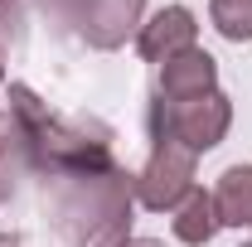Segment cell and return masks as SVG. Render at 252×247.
<instances>
[{"mask_svg": "<svg viewBox=\"0 0 252 247\" xmlns=\"http://www.w3.org/2000/svg\"><path fill=\"white\" fill-rule=\"evenodd\" d=\"M10 117L20 122L25 141H30V160L44 180H68V175H88L102 165H117L112 160V131L97 122H63L54 117L34 88L25 83H10Z\"/></svg>", "mask_w": 252, "mask_h": 247, "instance_id": "6da1fadb", "label": "cell"}, {"mask_svg": "<svg viewBox=\"0 0 252 247\" xmlns=\"http://www.w3.org/2000/svg\"><path fill=\"white\" fill-rule=\"evenodd\" d=\"M54 214L68 247H122L131 228V194L136 180L122 165H102L88 175L54 180Z\"/></svg>", "mask_w": 252, "mask_h": 247, "instance_id": "7a4b0ae2", "label": "cell"}, {"mask_svg": "<svg viewBox=\"0 0 252 247\" xmlns=\"http://www.w3.org/2000/svg\"><path fill=\"white\" fill-rule=\"evenodd\" d=\"M233 126V102L223 93L194 97V102H165L160 97L151 107V141H180L185 151L204 155L214 151Z\"/></svg>", "mask_w": 252, "mask_h": 247, "instance_id": "3957f363", "label": "cell"}, {"mask_svg": "<svg viewBox=\"0 0 252 247\" xmlns=\"http://www.w3.org/2000/svg\"><path fill=\"white\" fill-rule=\"evenodd\" d=\"M194 160H199V155L185 151L180 141H156L146 170L136 175V199H141L151 214L180 209L189 199V189H194Z\"/></svg>", "mask_w": 252, "mask_h": 247, "instance_id": "277c9868", "label": "cell"}, {"mask_svg": "<svg viewBox=\"0 0 252 247\" xmlns=\"http://www.w3.org/2000/svg\"><path fill=\"white\" fill-rule=\"evenodd\" d=\"M146 0H73V25L93 49H122L141 30Z\"/></svg>", "mask_w": 252, "mask_h": 247, "instance_id": "5b68a950", "label": "cell"}, {"mask_svg": "<svg viewBox=\"0 0 252 247\" xmlns=\"http://www.w3.org/2000/svg\"><path fill=\"white\" fill-rule=\"evenodd\" d=\"M194 39H199L194 10H189V5H165V10L151 15V25H141L136 49H141V59H146V63H170L175 54L194 49Z\"/></svg>", "mask_w": 252, "mask_h": 247, "instance_id": "8992f818", "label": "cell"}, {"mask_svg": "<svg viewBox=\"0 0 252 247\" xmlns=\"http://www.w3.org/2000/svg\"><path fill=\"white\" fill-rule=\"evenodd\" d=\"M219 93V63L204 49H185L170 63H160V97L165 102H194V97Z\"/></svg>", "mask_w": 252, "mask_h": 247, "instance_id": "52a82bcc", "label": "cell"}, {"mask_svg": "<svg viewBox=\"0 0 252 247\" xmlns=\"http://www.w3.org/2000/svg\"><path fill=\"white\" fill-rule=\"evenodd\" d=\"M214 209H219L223 228H252V165L223 170L219 189H214Z\"/></svg>", "mask_w": 252, "mask_h": 247, "instance_id": "ba28073f", "label": "cell"}, {"mask_svg": "<svg viewBox=\"0 0 252 247\" xmlns=\"http://www.w3.org/2000/svg\"><path fill=\"white\" fill-rule=\"evenodd\" d=\"M34 170L30 160V141H25V131H20V122L5 112L0 117V204L20 189V180Z\"/></svg>", "mask_w": 252, "mask_h": 247, "instance_id": "9c48e42d", "label": "cell"}, {"mask_svg": "<svg viewBox=\"0 0 252 247\" xmlns=\"http://www.w3.org/2000/svg\"><path fill=\"white\" fill-rule=\"evenodd\" d=\"M219 209H214V194H204V189H189V199L175 209V238L189 247H204L214 233H219Z\"/></svg>", "mask_w": 252, "mask_h": 247, "instance_id": "30bf717a", "label": "cell"}, {"mask_svg": "<svg viewBox=\"0 0 252 247\" xmlns=\"http://www.w3.org/2000/svg\"><path fill=\"white\" fill-rule=\"evenodd\" d=\"M209 20L223 39L248 44L252 39V0H209Z\"/></svg>", "mask_w": 252, "mask_h": 247, "instance_id": "8fae6325", "label": "cell"}, {"mask_svg": "<svg viewBox=\"0 0 252 247\" xmlns=\"http://www.w3.org/2000/svg\"><path fill=\"white\" fill-rule=\"evenodd\" d=\"M122 247H165V243H156V238H126Z\"/></svg>", "mask_w": 252, "mask_h": 247, "instance_id": "7c38bea8", "label": "cell"}, {"mask_svg": "<svg viewBox=\"0 0 252 247\" xmlns=\"http://www.w3.org/2000/svg\"><path fill=\"white\" fill-rule=\"evenodd\" d=\"M20 5H25V0H0V10H10V15H15Z\"/></svg>", "mask_w": 252, "mask_h": 247, "instance_id": "4fadbf2b", "label": "cell"}, {"mask_svg": "<svg viewBox=\"0 0 252 247\" xmlns=\"http://www.w3.org/2000/svg\"><path fill=\"white\" fill-rule=\"evenodd\" d=\"M0 63H5V59H0ZM0 78H5V68H0Z\"/></svg>", "mask_w": 252, "mask_h": 247, "instance_id": "5bb4252c", "label": "cell"}, {"mask_svg": "<svg viewBox=\"0 0 252 247\" xmlns=\"http://www.w3.org/2000/svg\"><path fill=\"white\" fill-rule=\"evenodd\" d=\"M243 247H252V243H243Z\"/></svg>", "mask_w": 252, "mask_h": 247, "instance_id": "9a60e30c", "label": "cell"}]
</instances>
